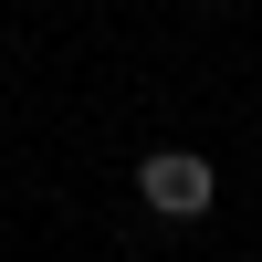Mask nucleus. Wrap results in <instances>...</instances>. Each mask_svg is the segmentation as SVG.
<instances>
[{
    "instance_id": "nucleus-1",
    "label": "nucleus",
    "mask_w": 262,
    "mask_h": 262,
    "mask_svg": "<svg viewBox=\"0 0 262 262\" xmlns=\"http://www.w3.org/2000/svg\"><path fill=\"white\" fill-rule=\"evenodd\" d=\"M137 200L158 210V221H210L221 168H210L200 147H147V158H137Z\"/></svg>"
}]
</instances>
